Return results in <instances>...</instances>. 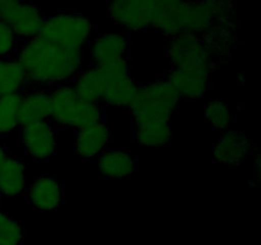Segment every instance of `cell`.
I'll list each match as a JSON object with an SVG mask.
<instances>
[{
	"label": "cell",
	"instance_id": "cell-12",
	"mask_svg": "<svg viewBox=\"0 0 261 245\" xmlns=\"http://www.w3.org/2000/svg\"><path fill=\"white\" fill-rule=\"evenodd\" d=\"M25 197L31 206L40 212H51L61 206L64 189L56 179L50 175H40L25 190Z\"/></svg>",
	"mask_w": 261,
	"mask_h": 245
},
{
	"label": "cell",
	"instance_id": "cell-2",
	"mask_svg": "<svg viewBox=\"0 0 261 245\" xmlns=\"http://www.w3.org/2000/svg\"><path fill=\"white\" fill-rule=\"evenodd\" d=\"M180 99L176 89L165 78L138 86L137 94L129 107L134 125L170 121L180 104Z\"/></svg>",
	"mask_w": 261,
	"mask_h": 245
},
{
	"label": "cell",
	"instance_id": "cell-25",
	"mask_svg": "<svg viewBox=\"0 0 261 245\" xmlns=\"http://www.w3.org/2000/svg\"><path fill=\"white\" fill-rule=\"evenodd\" d=\"M8 156L9 155L7 153V150H5V148L0 144V167H2V165L4 163V161L7 160Z\"/></svg>",
	"mask_w": 261,
	"mask_h": 245
},
{
	"label": "cell",
	"instance_id": "cell-18",
	"mask_svg": "<svg viewBox=\"0 0 261 245\" xmlns=\"http://www.w3.org/2000/svg\"><path fill=\"white\" fill-rule=\"evenodd\" d=\"M27 189L25 168L18 158L8 156L0 167V194L5 197L22 195Z\"/></svg>",
	"mask_w": 261,
	"mask_h": 245
},
{
	"label": "cell",
	"instance_id": "cell-21",
	"mask_svg": "<svg viewBox=\"0 0 261 245\" xmlns=\"http://www.w3.org/2000/svg\"><path fill=\"white\" fill-rule=\"evenodd\" d=\"M22 93L0 96V135H9L19 128V106Z\"/></svg>",
	"mask_w": 261,
	"mask_h": 245
},
{
	"label": "cell",
	"instance_id": "cell-26",
	"mask_svg": "<svg viewBox=\"0 0 261 245\" xmlns=\"http://www.w3.org/2000/svg\"><path fill=\"white\" fill-rule=\"evenodd\" d=\"M2 197H3V195H2V194H0V202H2Z\"/></svg>",
	"mask_w": 261,
	"mask_h": 245
},
{
	"label": "cell",
	"instance_id": "cell-17",
	"mask_svg": "<svg viewBox=\"0 0 261 245\" xmlns=\"http://www.w3.org/2000/svg\"><path fill=\"white\" fill-rule=\"evenodd\" d=\"M73 88L82 101L98 104L103 93V71L101 66L91 65L82 69L73 81Z\"/></svg>",
	"mask_w": 261,
	"mask_h": 245
},
{
	"label": "cell",
	"instance_id": "cell-4",
	"mask_svg": "<svg viewBox=\"0 0 261 245\" xmlns=\"http://www.w3.org/2000/svg\"><path fill=\"white\" fill-rule=\"evenodd\" d=\"M93 24L81 13H58L45 18L38 37L59 47L82 51L91 40Z\"/></svg>",
	"mask_w": 261,
	"mask_h": 245
},
{
	"label": "cell",
	"instance_id": "cell-23",
	"mask_svg": "<svg viewBox=\"0 0 261 245\" xmlns=\"http://www.w3.org/2000/svg\"><path fill=\"white\" fill-rule=\"evenodd\" d=\"M24 232L19 222L0 211V245H20Z\"/></svg>",
	"mask_w": 261,
	"mask_h": 245
},
{
	"label": "cell",
	"instance_id": "cell-7",
	"mask_svg": "<svg viewBox=\"0 0 261 245\" xmlns=\"http://www.w3.org/2000/svg\"><path fill=\"white\" fill-rule=\"evenodd\" d=\"M0 20L7 23L17 37H37L43 24L42 12L37 5L23 0H0Z\"/></svg>",
	"mask_w": 261,
	"mask_h": 245
},
{
	"label": "cell",
	"instance_id": "cell-8",
	"mask_svg": "<svg viewBox=\"0 0 261 245\" xmlns=\"http://www.w3.org/2000/svg\"><path fill=\"white\" fill-rule=\"evenodd\" d=\"M107 13L115 24L130 32L150 27L153 0H109Z\"/></svg>",
	"mask_w": 261,
	"mask_h": 245
},
{
	"label": "cell",
	"instance_id": "cell-24",
	"mask_svg": "<svg viewBox=\"0 0 261 245\" xmlns=\"http://www.w3.org/2000/svg\"><path fill=\"white\" fill-rule=\"evenodd\" d=\"M18 37L7 23L0 20V58H10L17 50Z\"/></svg>",
	"mask_w": 261,
	"mask_h": 245
},
{
	"label": "cell",
	"instance_id": "cell-19",
	"mask_svg": "<svg viewBox=\"0 0 261 245\" xmlns=\"http://www.w3.org/2000/svg\"><path fill=\"white\" fill-rule=\"evenodd\" d=\"M135 142L142 147H165L172 139V127L170 121L144 122L134 125Z\"/></svg>",
	"mask_w": 261,
	"mask_h": 245
},
{
	"label": "cell",
	"instance_id": "cell-10",
	"mask_svg": "<svg viewBox=\"0 0 261 245\" xmlns=\"http://www.w3.org/2000/svg\"><path fill=\"white\" fill-rule=\"evenodd\" d=\"M252 152V142L241 130H224L217 139L212 151L216 162L224 165H240Z\"/></svg>",
	"mask_w": 261,
	"mask_h": 245
},
{
	"label": "cell",
	"instance_id": "cell-14",
	"mask_svg": "<svg viewBox=\"0 0 261 245\" xmlns=\"http://www.w3.org/2000/svg\"><path fill=\"white\" fill-rule=\"evenodd\" d=\"M165 79L176 89L178 96L188 100L200 99L209 88V74L200 71L184 70L172 66L166 73Z\"/></svg>",
	"mask_w": 261,
	"mask_h": 245
},
{
	"label": "cell",
	"instance_id": "cell-15",
	"mask_svg": "<svg viewBox=\"0 0 261 245\" xmlns=\"http://www.w3.org/2000/svg\"><path fill=\"white\" fill-rule=\"evenodd\" d=\"M98 168L102 176L111 180H120L132 176L137 170V160L126 150L107 148L98 157Z\"/></svg>",
	"mask_w": 261,
	"mask_h": 245
},
{
	"label": "cell",
	"instance_id": "cell-20",
	"mask_svg": "<svg viewBox=\"0 0 261 245\" xmlns=\"http://www.w3.org/2000/svg\"><path fill=\"white\" fill-rule=\"evenodd\" d=\"M28 86L27 76L17 59L0 58V96L22 93Z\"/></svg>",
	"mask_w": 261,
	"mask_h": 245
},
{
	"label": "cell",
	"instance_id": "cell-3",
	"mask_svg": "<svg viewBox=\"0 0 261 245\" xmlns=\"http://www.w3.org/2000/svg\"><path fill=\"white\" fill-rule=\"evenodd\" d=\"M50 121L54 125L71 129H83L103 121L98 104L82 101L70 84H60L50 92Z\"/></svg>",
	"mask_w": 261,
	"mask_h": 245
},
{
	"label": "cell",
	"instance_id": "cell-1",
	"mask_svg": "<svg viewBox=\"0 0 261 245\" xmlns=\"http://www.w3.org/2000/svg\"><path fill=\"white\" fill-rule=\"evenodd\" d=\"M15 59L33 86L66 84L74 81L83 65L82 51L59 47L38 36L25 40Z\"/></svg>",
	"mask_w": 261,
	"mask_h": 245
},
{
	"label": "cell",
	"instance_id": "cell-9",
	"mask_svg": "<svg viewBox=\"0 0 261 245\" xmlns=\"http://www.w3.org/2000/svg\"><path fill=\"white\" fill-rule=\"evenodd\" d=\"M19 138L24 152L35 161L48 160L58 148V133L50 120L22 125Z\"/></svg>",
	"mask_w": 261,
	"mask_h": 245
},
{
	"label": "cell",
	"instance_id": "cell-13",
	"mask_svg": "<svg viewBox=\"0 0 261 245\" xmlns=\"http://www.w3.org/2000/svg\"><path fill=\"white\" fill-rule=\"evenodd\" d=\"M111 139V129L103 121H99L76 130L74 148L82 158L93 160L98 158L109 148Z\"/></svg>",
	"mask_w": 261,
	"mask_h": 245
},
{
	"label": "cell",
	"instance_id": "cell-6",
	"mask_svg": "<svg viewBox=\"0 0 261 245\" xmlns=\"http://www.w3.org/2000/svg\"><path fill=\"white\" fill-rule=\"evenodd\" d=\"M103 71L102 101L110 106L129 109L138 91V84L130 74L126 59L101 66Z\"/></svg>",
	"mask_w": 261,
	"mask_h": 245
},
{
	"label": "cell",
	"instance_id": "cell-5",
	"mask_svg": "<svg viewBox=\"0 0 261 245\" xmlns=\"http://www.w3.org/2000/svg\"><path fill=\"white\" fill-rule=\"evenodd\" d=\"M167 58L173 68L200 71L211 76L216 68V58L203 38L193 33H182L171 38Z\"/></svg>",
	"mask_w": 261,
	"mask_h": 245
},
{
	"label": "cell",
	"instance_id": "cell-16",
	"mask_svg": "<svg viewBox=\"0 0 261 245\" xmlns=\"http://www.w3.org/2000/svg\"><path fill=\"white\" fill-rule=\"evenodd\" d=\"M50 92L33 88L22 92L19 106V127L50 119Z\"/></svg>",
	"mask_w": 261,
	"mask_h": 245
},
{
	"label": "cell",
	"instance_id": "cell-22",
	"mask_svg": "<svg viewBox=\"0 0 261 245\" xmlns=\"http://www.w3.org/2000/svg\"><path fill=\"white\" fill-rule=\"evenodd\" d=\"M204 116L214 129L224 132L231 124L232 112L228 104L223 100H212L205 105Z\"/></svg>",
	"mask_w": 261,
	"mask_h": 245
},
{
	"label": "cell",
	"instance_id": "cell-11",
	"mask_svg": "<svg viewBox=\"0 0 261 245\" xmlns=\"http://www.w3.org/2000/svg\"><path fill=\"white\" fill-rule=\"evenodd\" d=\"M129 41L122 33H102L89 46L92 65L105 66L126 59Z\"/></svg>",
	"mask_w": 261,
	"mask_h": 245
}]
</instances>
